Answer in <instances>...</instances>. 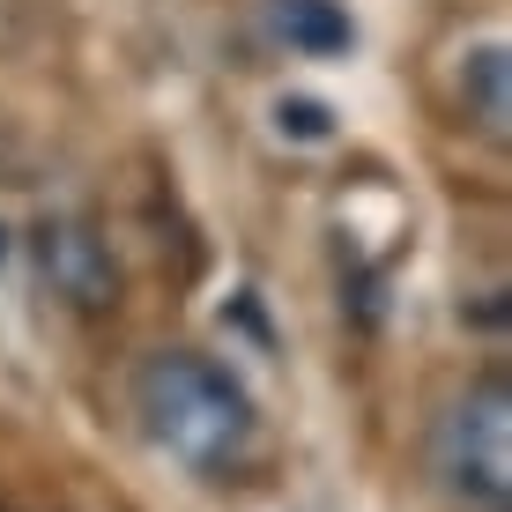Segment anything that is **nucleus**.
Returning a JSON list of instances; mask_svg holds the SVG:
<instances>
[{
	"instance_id": "nucleus-4",
	"label": "nucleus",
	"mask_w": 512,
	"mask_h": 512,
	"mask_svg": "<svg viewBox=\"0 0 512 512\" xmlns=\"http://www.w3.org/2000/svg\"><path fill=\"white\" fill-rule=\"evenodd\" d=\"M461 112H468V127L483 141H505L512 134V60H505L498 38L475 45L461 60Z\"/></svg>"
},
{
	"instance_id": "nucleus-1",
	"label": "nucleus",
	"mask_w": 512,
	"mask_h": 512,
	"mask_svg": "<svg viewBox=\"0 0 512 512\" xmlns=\"http://www.w3.org/2000/svg\"><path fill=\"white\" fill-rule=\"evenodd\" d=\"M134 416L149 446L193 483H238L260 453V409L208 349H149L134 364Z\"/></svg>"
},
{
	"instance_id": "nucleus-2",
	"label": "nucleus",
	"mask_w": 512,
	"mask_h": 512,
	"mask_svg": "<svg viewBox=\"0 0 512 512\" xmlns=\"http://www.w3.org/2000/svg\"><path fill=\"white\" fill-rule=\"evenodd\" d=\"M431 468L461 505L505 512L512 505V379L490 364L446 401L431 431Z\"/></svg>"
},
{
	"instance_id": "nucleus-6",
	"label": "nucleus",
	"mask_w": 512,
	"mask_h": 512,
	"mask_svg": "<svg viewBox=\"0 0 512 512\" xmlns=\"http://www.w3.org/2000/svg\"><path fill=\"white\" fill-rule=\"evenodd\" d=\"M275 127L297 134V141H327L334 119H327V104H312V97H282V104H275Z\"/></svg>"
},
{
	"instance_id": "nucleus-5",
	"label": "nucleus",
	"mask_w": 512,
	"mask_h": 512,
	"mask_svg": "<svg viewBox=\"0 0 512 512\" xmlns=\"http://www.w3.org/2000/svg\"><path fill=\"white\" fill-rule=\"evenodd\" d=\"M268 23H275V38L290 52H305V60H334V52L357 45V23H349L334 0H268Z\"/></svg>"
},
{
	"instance_id": "nucleus-7",
	"label": "nucleus",
	"mask_w": 512,
	"mask_h": 512,
	"mask_svg": "<svg viewBox=\"0 0 512 512\" xmlns=\"http://www.w3.org/2000/svg\"><path fill=\"white\" fill-rule=\"evenodd\" d=\"M0 260H8V231H0Z\"/></svg>"
},
{
	"instance_id": "nucleus-3",
	"label": "nucleus",
	"mask_w": 512,
	"mask_h": 512,
	"mask_svg": "<svg viewBox=\"0 0 512 512\" xmlns=\"http://www.w3.org/2000/svg\"><path fill=\"white\" fill-rule=\"evenodd\" d=\"M30 253H38L45 290L60 297L75 320H104V312H119L127 275H119V260H112V238H104L90 216H45L38 231H30Z\"/></svg>"
}]
</instances>
